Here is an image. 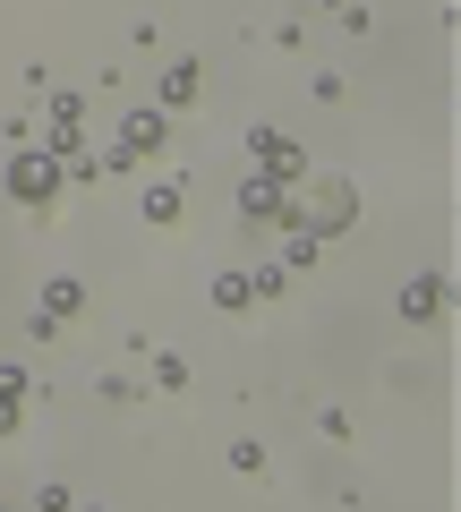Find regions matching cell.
Listing matches in <instances>:
<instances>
[{
    "mask_svg": "<svg viewBox=\"0 0 461 512\" xmlns=\"http://www.w3.org/2000/svg\"><path fill=\"white\" fill-rule=\"evenodd\" d=\"M60 180H69V171H60L52 146H18V154H9V197L35 205V214H52V205H60Z\"/></svg>",
    "mask_w": 461,
    "mask_h": 512,
    "instance_id": "cell-1",
    "label": "cell"
},
{
    "mask_svg": "<svg viewBox=\"0 0 461 512\" xmlns=\"http://www.w3.org/2000/svg\"><path fill=\"white\" fill-rule=\"evenodd\" d=\"M351 214H359V188L351 180H316L308 205H299V222H308L316 239H325V231H351Z\"/></svg>",
    "mask_w": 461,
    "mask_h": 512,
    "instance_id": "cell-2",
    "label": "cell"
},
{
    "mask_svg": "<svg viewBox=\"0 0 461 512\" xmlns=\"http://www.w3.org/2000/svg\"><path fill=\"white\" fill-rule=\"evenodd\" d=\"M35 146H52L60 163L86 146V103H77V94H52V111H43V137H35Z\"/></svg>",
    "mask_w": 461,
    "mask_h": 512,
    "instance_id": "cell-3",
    "label": "cell"
},
{
    "mask_svg": "<svg viewBox=\"0 0 461 512\" xmlns=\"http://www.w3.org/2000/svg\"><path fill=\"white\" fill-rule=\"evenodd\" d=\"M248 154H257V171H265V180H282V188H299V171H308L282 128H248Z\"/></svg>",
    "mask_w": 461,
    "mask_h": 512,
    "instance_id": "cell-4",
    "label": "cell"
},
{
    "mask_svg": "<svg viewBox=\"0 0 461 512\" xmlns=\"http://www.w3.org/2000/svg\"><path fill=\"white\" fill-rule=\"evenodd\" d=\"M163 137H171V111H129V120H120V154H129V163L163 154Z\"/></svg>",
    "mask_w": 461,
    "mask_h": 512,
    "instance_id": "cell-5",
    "label": "cell"
},
{
    "mask_svg": "<svg viewBox=\"0 0 461 512\" xmlns=\"http://www.w3.org/2000/svg\"><path fill=\"white\" fill-rule=\"evenodd\" d=\"M240 214H248V222H282V214H291V188H282V180H265V171H257V180L240 188Z\"/></svg>",
    "mask_w": 461,
    "mask_h": 512,
    "instance_id": "cell-6",
    "label": "cell"
},
{
    "mask_svg": "<svg viewBox=\"0 0 461 512\" xmlns=\"http://www.w3.org/2000/svg\"><path fill=\"white\" fill-rule=\"evenodd\" d=\"M444 299H453V291H444V274H410V282H402V316H410V325L444 316Z\"/></svg>",
    "mask_w": 461,
    "mask_h": 512,
    "instance_id": "cell-7",
    "label": "cell"
},
{
    "mask_svg": "<svg viewBox=\"0 0 461 512\" xmlns=\"http://www.w3.org/2000/svg\"><path fill=\"white\" fill-rule=\"evenodd\" d=\"M26 427V367H0V436Z\"/></svg>",
    "mask_w": 461,
    "mask_h": 512,
    "instance_id": "cell-8",
    "label": "cell"
},
{
    "mask_svg": "<svg viewBox=\"0 0 461 512\" xmlns=\"http://www.w3.org/2000/svg\"><path fill=\"white\" fill-rule=\"evenodd\" d=\"M188 103H197V69L180 60V69H163V103L154 111H188Z\"/></svg>",
    "mask_w": 461,
    "mask_h": 512,
    "instance_id": "cell-9",
    "label": "cell"
},
{
    "mask_svg": "<svg viewBox=\"0 0 461 512\" xmlns=\"http://www.w3.org/2000/svg\"><path fill=\"white\" fill-rule=\"evenodd\" d=\"M43 308H52V316H77V308H86V282L52 274V282H43Z\"/></svg>",
    "mask_w": 461,
    "mask_h": 512,
    "instance_id": "cell-10",
    "label": "cell"
},
{
    "mask_svg": "<svg viewBox=\"0 0 461 512\" xmlns=\"http://www.w3.org/2000/svg\"><path fill=\"white\" fill-rule=\"evenodd\" d=\"M146 222H180V180H163V188H146Z\"/></svg>",
    "mask_w": 461,
    "mask_h": 512,
    "instance_id": "cell-11",
    "label": "cell"
},
{
    "mask_svg": "<svg viewBox=\"0 0 461 512\" xmlns=\"http://www.w3.org/2000/svg\"><path fill=\"white\" fill-rule=\"evenodd\" d=\"M214 308H248V274H214Z\"/></svg>",
    "mask_w": 461,
    "mask_h": 512,
    "instance_id": "cell-12",
    "label": "cell"
},
{
    "mask_svg": "<svg viewBox=\"0 0 461 512\" xmlns=\"http://www.w3.org/2000/svg\"><path fill=\"white\" fill-rule=\"evenodd\" d=\"M154 384H163V393H180V384H188V359H180V350H163V359H154Z\"/></svg>",
    "mask_w": 461,
    "mask_h": 512,
    "instance_id": "cell-13",
    "label": "cell"
},
{
    "mask_svg": "<svg viewBox=\"0 0 461 512\" xmlns=\"http://www.w3.org/2000/svg\"><path fill=\"white\" fill-rule=\"evenodd\" d=\"M282 282H291V265H265V274H248V299H274Z\"/></svg>",
    "mask_w": 461,
    "mask_h": 512,
    "instance_id": "cell-14",
    "label": "cell"
}]
</instances>
